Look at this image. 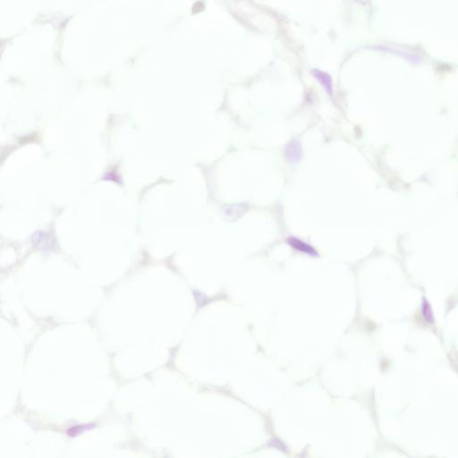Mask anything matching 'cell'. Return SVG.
I'll return each instance as SVG.
<instances>
[{
    "mask_svg": "<svg viewBox=\"0 0 458 458\" xmlns=\"http://www.w3.org/2000/svg\"><path fill=\"white\" fill-rule=\"evenodd\" d=\"M284 155L287 161L291 165H297L303 157V146L298 139H292L286 145Z\"/></svg>",
    "mask_w": 458,
    "mask_h": 458,
    "instance_id": "1",
    "label": "cell"
},
{
    "mask_svg": "<svg viewBox=\"0 0 458 458\" xmlns=\"http://www.w3.org/2000/svg\"><path fill=\"white\" fill-rule=\"evenodd\" d=\"M249 207L246 203H232L222 207V215L228 221H236L242 218L247 211Z\"/></svg>",
    "mask_w": 458,
    "mask_h": 458,
    "instance_id": "2",
    "label": "cell"
},
{
    "mask_svg": "<svg viewBox=\"0 0 458 458\" xmlns=\"http://www.w3.org/2000/svg\"><path fill=\"white\" fill-rule=\"evenodd\" d=\"M287 242L292 248L297 250L300 253H305L307 255H310L312 257H318V252L311 245L297 238L296 236H289L287 239Z\"/></svg>",
    "mask_w": 458,
    "mask_h": 458,
    "instance_id": "3",
    "label": "cell"
},
{
    "mask_svg": "<svg viewBox=\"0 0 458 458\" xmlns=\"http://www.w3.org/2000/svg\"><path fill=\"white\" fill-rule=\"evenodd\" d=\"M311 74L313 75L318 83H320V85L322 86L323 89L325 90V92L327 93V95L329 96H333V83H332V79L330 77L329 74L323 72V71L318 70V69H313L311 71Z\"/></svg>",
    "mask_w": 458,
    "mask_h": 458,
    "instance_id": "4",
    "label": "cell"
},
{
    "mask_svg": "<svg viewBox=\"0 0 458 458\" xmlns=\"http://www.w3.org/2000/svg\"><path fill=\"white\" fill-rule=\"evenodd\" d=\"M423 310H424V311H423L424 316H425V317H429V321H432V315L429 314V312L431 311V309L429 308V305H428V304L426 303V302L424 303V305H423Z\"/></svg>",
    "mask_w": 458,
    "mask_h": 458,
    "instance_id": "5",
    "label": "cell"
},
{
    "mask_svg": "<svg viewBox=\"0 0 458 458\" xmlns=\"http://www.w3.org/2000/svg\"><path fill=\"white\" fill-rule=\"evenodd\" d=\"M355 1H356V2H358V3H360V4H367L368 2H370V0H355Z\"/></svg>",
    "mask_w": 458,
    "mask_h": 458,
    "instance_id": "6",
    "label": "cell"
}]
</instances>
